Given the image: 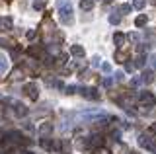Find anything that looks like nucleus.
I'll use <instances>...</instances> for the list:
<instances>
[{
	"label": "nucleus",
	"mask_w": 156,
	"mask_h": 154,
	"mask_svg": "<svg viewBox=\"0 0 156 154\" xmlns=\"http://www.w3.org/2000/svg\"><path fill=\"white\" fill-rule=\"evenodd\" d=\"M57 8H58V20L61 23H68L74 22V16H72V8H70V0H58L57 2Z\"/></svg>",
	"instance_id": "obj_1"
},
{
	"label": "nucleus",
	"mask_w": 156,
	"mask_h": 154,
	"mask_svg": "<svg viewBox=\"0 0 156 154\" xmlns=\"http://www.w3.org/2000/svg\"><path fill=\"white\" fill-rule=\"evenodd\" d=\"M139 144H140L143 148H146L148 152H154V154H156V138H152L150 135H144V133H143V135L139 137Z\"/></svg>",
	"instance_id": "obj_2"
},
{
	"label": "nucleus",
	"mask_w": 156,
	"mask_h": 154,
	"mask_svg": "<svg viewBox=\"0 0 156 154\" xmlns=\"http://www.w3.org/2000/svg\"><path fill=\"white\" fill-rule=\"evenodd\" d=\"M139 100H140V103H143V105H146V107H152V105L156 103L154 94H150V92H140Z\"/></svg>",
	"instance_id": "obj_3"
},
{
	"label": "nucleus",
	"mask_w": 156,
	"mask_h": 154,
	"mask_svg": "<svg viewBox=\"0 0 156 154\" xmlns=\"http://www.w3.org/2000/svg\"><path fill=\"white\" fill-rule=\"evenodd\" d=\"M23 90H26V94H27L31 100H37V98H39V88H37L35 82H27L26 86H23Z\"/></svg>",
	"instance_id": "obj_4"
},
{
	"label": "nucleus",
	"mask_w": 156,
	"mask_h": 154,
	"mask_svg": "<svg viewBox=\"0 0 156 154\" xmlns=\"http://www.w3.org/2000/svg\"><path fill=\"white\" fill-rule=\"evenodd\" d=\"M80 94L84 96L86 100H92V102H96V100H100V92H98L96 88H82Z\"/></svg>",
	"instance_id": "obj_5"
},
{
	"label": "nucleus",
	"mask_w": 156,
	"mask_h": 154,
	"mask_svg": "<svg viewBox=\"0 0 156 154\" xmlns=\"http://www.w3.org/2000/svg\"><path fill=\"white\" fill-rule=\"evenodd\" d=\"M41 146L45 148V150L51 152V150H57V148L61 146V144H57L55 141H53V138H49V137H43V138H41Z\"/></svg>",
	"instance_id": "obj_6"
},
{
	"label": "nucleus",
	"mask_w": 156,
	"mask_h": 154,
	"mask_svg": "<svg viewBox=\"0 0 156 154\" xmlns=\"http://www.w3.org/2000/svg\"><path fill=\"white\" fill-rule=\"evenodd\" d=\"M8 137L12 138L14 142H20V144H22V142H27V144H29V141H26V137H23V135L20 133V131H10V133H8Z\"/></svg>",
	"instance_id": "obj_7"
},
{
	"label": "nucleus",
	"mask_w": 156,
	"mask_h": 154,
	"mask_svg": "<svg viewBox=\"0 0 156 154\" xmlns=\"http://www.w3.org/2000/svg\"><path fill=\"white\" fill-rule=\"evenodd\" d=\"M53 133V123H43L41 127H39V135H41V137H49V135Z\"/></svg>",
	"instance_id": "obj_8"
},
{
	"label": "nucleus",
	"mask_w": 156,
	"mask_h": 154,
	"mask_svg": "<svg viewBox=\"0 0 156 154\" xmlns=\"http://www.w3.org/2000/svg\"><path fill=\"white\" fill-rule=\"evenodd\" d=\"M113 43H115L117 49H123V45H125V35H123L121 31H117L115 35H113Z\"/></svg>",
	"instance_id": "obj_9"
},
{
	"label": "nucleus",
	"mask_w": 156,
	"mask_h": 154,
	"mask_svg": "<svg viewBox=\"0 0 156 154\" xmlns=\"http://www.w3.org/2000/svg\"><path fill=\"white\" fill-rule=\"evenodd\" d=\"M84 47H82V45H72L70 47V55L72 57H78V59H80V57H84Z\"/></svg>",
	"instance_id": "obj_10"
},
{
	"label": "nucleus",
	"mask_w": 156,
	"mask_h": 154,
	"mask_svg": "<svg viewBox=\"0 0 156 154\" xmlns=\"http://www.w3.org/2000/svg\"><path fill=\"white\" fill-rule=\"evenodd\" d=\"M14 111H16V115H27V107L23 103H20V102H14Z\"/></svg>",
	"instance_id": "obj_11"
},
{
	"label": "nucleus",
	"mask_w": 156,
	"mask_h": 154,
	"mask_svg": "<svg viewBox=\"0 0 156 154\" xmlns=\"http://www.w3.org/2000/svg\"><path fill=\"white\" fill-rule=\"evenodd\" d=\"M144 39H148L146 47H152V45H154V41H156V31H152V30H146V33H144Z\"/></svg>",
	"instance_id": "obj_12"
},
{
	"label": "nucleus",
	"mask_w": 156,
	"mask_h": 154,
	"mask_svg": "<svg viewBox=\"0 0 156 154\" xmlns=\"http://www.w3.org/2000/svg\"><path fill=\"white\" fill-rule=\"evenodd\" d=\"M6 70H8V61H6V57L0 53V76H2Z\"/></svg>",
	"instance_id": "obj_13"
},
{
	"label": "nucleus",
	"mask_w": 156,
	"mask_h": 154,
	"mask_svg": "<svg viewBox=\"0 0 156 154\" xmlns=\"http://www.w3.org/2000/svg\"><path fill=\"white\" fill-rule=\"evenodd\" d=\"M146 65V57L144 55H139L135 59V68H143V66Z\"/></svg>",
	"instance_id": "obj_14"
},
{
	"label": "nucleus",
	"mask_w": 156,
	"mask_h": 154,
	"mask_svg": "<svg viewBox=\"0 0 156 154\" xmlns=\"http://www.w3.org/2000/svg\"><path fill=\"white\" fill-rule=\"evenodd\" d=\"M140 78H143V82H144V84H150V82L154 80V76H152V72H150V70H144Z\"/></svg>",
	"instance_id": "obj_15"
},
{
	"label": "nucleus",
	"mask_w": 156,
	"mask_h": 154,
	"mask_svg": "<svg viewBox=\"0 0 156 154\" xmlns=\"http://www.w3.org/2000/svg\"><path fill=\"white\" fill-rule=\"evenodd\" d=\"M80 8L82 10H92L94 8V0H80Z\"/></svg>",
	"instance_id": "obj_16"
},
{
	"label": "nucleus",
	"mask_w": 156,
	"mask_h": 154,
	"mask_svg": "<svg viewBox=\"0 0 156 154\" xmlns=\"http://www.w3.org/2000/svg\"><path fill=\"white\" fill-rule=\"evenodd\" d=\"M135 26H136V27H144V26H146V16H144V14L136 16V20H135Z\"/></svg>",
	"instance_id": "obj_17"
},
{
	"label": "nucleus",
	"mask_w": 156,
	"mask_h": 154,
	"mask_svg": "<svg viewBox=\"0 0 156 154\" xmlns=\"http://www.w3.org/2000/svg\"><path fill=\"white\" fill-rule=\"evenodd\" d=\"M125 61H127V53L119 49V51L115 53V62H125Z\"/></svg>",
	"instance_id": "obj_18"
},
{
	"label": "nucleus",
	"mask_w": 156,
	"mask_h": 154,
	"mask_svg": "<svg viewBox=\"0 0 156 154\" xmlns=\"http://www.w3.org/2000/svg\"><path fill=\"white\" fill-rule=\"evenodd\" d=\"M146 6V0H133V8L135 10H143Z\"/></svg>",
	"instance_id": "obj_19"
},
{
	"label": "nucleus",
	"mask_w": 156,
	"mask_h": 154,
	"mask_svg": "<svg viewBox=\"0 0 156 154\" xmlns=\"http://www.w3.org/2000/svg\"><path fill=\"white\" fill-rule=\"evenodd\" d=\"M121 22V18L119 16H117V14L113 12V14H111V16H109V23H113V26H117V23H119Z\"/></svg>",
	"instance_id": "obj_20"
},
{
	"label": "nucleus",
	"mask_w": 156,
	"mask_h": 154,
	"mask_svg": "<svg viewBox=\"0 0 156 154\" xmlns=\"http://www.w3.org/2000/svg\"><path fill=\"white\" fill-rule=\"evenodd\" d=\"M119 12L121 14H129L131 12V4H121V6H119Z\"/></svg>",
	"instance_id": "obj_21"
},
{
	"label": "nucleus",
	"mask_w": 156,
	"mask_h": 154,
	"mask_svg": "<svg viewBox=\"0 0 156 154\" xmlns=\"http://www.w3.org/2000/svg\"><path fill=\"white\" fill-rule=\"evenodd\" d=\"M0 23H2L4 27H12V20H10V18H0Z\"/></svg>",
	"instance_id": "obj_22"
},
{
	"label": "nucleus",
	"mask_w": 156,
	"mask_h": 154,
	"mask_svg": "<svg viewBox=\"0 0 156 154\" xmlns=\"http://www.w3.org/2000/svg\"><path fill=\"white\" fill-rule=\"evenodd\" d=\"M140 84H144V82H143V78H139V76L131 80V86H135V88H136V86H140Z\"/></svg>",
	"instance_id": "obj_23"
},
{
	"label": "nucleus",
	"mask_w": 156,
	"mask_h": 154,
	"mask_svg": "<svg viewBox=\"0 0 156 154\" xmlns=\"http://www.w3.org/2000/svg\"><path fill=\"white\" fill-rule=\"evenodd\" d=\"M101 70H104L105 74H109V72H111V65H109V62H104V65H101Z\"/></svg>",
	"instance_id": "obj_24"
},
{
	"label": "nucleus",
	"mask_w": 156,
	"mask_h": 154,
	"mask_svg": "<svg viewBox=\"0 0 156 154\" xmlns=\"http://www.w3.org/2000/svg\"><path fill=\"white\" fill-rule=\"evenodd\" d=\"M113 80H115V82H123V72H115Z\"/></svg>",
	"instance_id": "obj_25"
},
{
	"label": "nucleus",
	"mask_w": 156,
	"mask_h": 154,
	"mask_svg": "<svg viewBox=\"0 0 156 154\" xmlns=\"http://www.w3.org/2000/svg\"><path fill=\"white\" fill-rule=\"evenodd\" d=\"M43 6H45V2H43V0H39V2L35 0V2H33V8H35V10H41Z\"/></svg>",
	"instance_id": "obj_26"
},
{
	"label": "nucleus",
	"mask_w": 156,
	"mask_h": 154,
	"mask_svg": "<svg viewBox=\"0 0 156 154\" xmlns=\"http://www.w3.org/2000/svg\"><path fill=\"white\" fill-rule=\"evenodd\" d=\"M104 86L105 88H111L113 86V78H104Z\"/></svg>",
	"instance_id": "obj_27"
},
{
	"label": "nucleus",
	"mask_w": 156,
	"mask_h": 154,
	"mask_svg": "<svg viewBox=\"0 0 156 154\" xmlns=\"http://www.w3.org/2000/svg\"><path fill=\"white\" fill-rule=\"evenodd\" d=\"M125 70L127 72H133L135 70V62H127V65H125Z\"/></svg>",
	"instance_id": "obj_28"
},
{
	"label": "nucleus",
	"mask_w": 156,
	"mask_h": 154,
	"mask_svg": "<svg viewBox=\"0 0 156 154\" xmlns=\"http://www.w3.org/2000/svg\"><path fill=\"white\" fill-rule=\"evenodd\" d=\"M100 62H101L100 57H94V59H92V66H100Z\"/></svg>",
	"instance_id": "obj_29"
},
{
	"label": "nucleus",
	"mask_w": 156,
	"mask_h": 154,
	"mask_svg": "<svg viewBox=\"0 0 156 154\" xmlns=\"http://www.w3.org/2000/svg\"><path fill=\"white\" fill-rule=\"evenodd\" d=\"M96 154H109L107 148H96Z\"/></svg>",
	"instance_id": "obj_30"
},
{
	"label": "nucleus",
	"mask_w": 156,
	"mask_h": 154,
	"mask_svg": "<svg viewBox=\"0 0 156 154\" xmlns=\"http://www.w3.org/2000/svg\"><path fill=\"white\" fill-rule=\"evenodd\" d=\"M76 92V86H66V94H74Z\"/></svg>",
	"instance_id": "obj_31"
},
{
	"label": "nucleus",
	"mask_w": 156,
	"mask_h": 154,
	"mask_svg": "<svg viewBox=\"0 0 156 154\" xmlns=\"http://www.w3.org/2000/svg\"><path fill=\"white\" fill-rule=\"evenodd\" d=\"M35 35H37V33L33 31V30H31V31H27V39H35Z\"/></svg>",
	"instance_id": "obj_32"
},
{
	"label": "nucleus",
	"mask_w": 156,
	"mask_h": 154,
	"mask_svg": "<svg viewBox=\"0 0 156 154\" xmlns=\"http://www.w3.org/2000/svg\"><path fill=\"white\" fill-rule=\"evenodd\" d=\"M150 62H152V66L156 68V55H152V57H150Z\"/></svg>",
	"instance_id": "obj_33"
},
{
	"label": "nucleus",
	"mask_w": 156,
	"mask_h": 154,
	"mask_svg": "<svg viewBox=\"0 0 156 154\" xmlns=\"http://www.w3.org/2000/svg\"><path fill=\"white\" fill-rule=\"evenodd\" d=\"M0 47H10V45H8V41H4V39H0Z\"/></svg>",
	"instance_id": "obj_34"
},
{
	"label": "nucleus",
	"mask_w": 156,
	"mask_h": 154,
	"mask_svg": "<svg viewBox=\"0 0 156 154\" xmlns=\"http://www.w3.org/2000/svg\"><path fill=\"white\" fill-rule=\"evenodd\" d=\"M150 131H152V133H156V123H152V125H150Z\"/></svg>",
	"instance_id": "obj_35"
},
{
	"label": "nucleus",
	"mask_w": 156,
	"mask_h": 154,
	"mask_svg": "<svg viewBox=\"0 0 156 154\" xmlns=\"http://www.w3.org/2000/svg\"><path fill=\"white\" fill-rule=\"evenodd\" d=\"M105 2H113V0H105Z\"/></svg>",
	"instance_id": "obj_36"
},
{
	"label": "nucleus",
	"mask_w": 156,
	"mask_h": 154,
	"mask_svg": "<svg viewBox=\"0 0 156 154\" xmlns=\"http://www.w3.org/2000/svg\"><path fill=\"white\" fill-rule=\"evenodd\" d=\"M129 154H136V152H129Z\"/></svg>",
	"instance_id": "obj_37"
}]
</instances>
